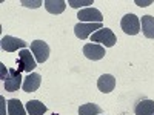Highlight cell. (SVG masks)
Returning <instances> with one entry per match:
<instances>
[{"label":"cell","mask_w":154,"mask_h":115,"mask_svg":"<svg viewBox=\"0 0 154 115\" xmlns=\"http://www.w3.org/2000/svg\"><path fill=\"white\" fill-rule=\"evenodd\" d=\"M6 103H8V114L9 115H26V108H23L20 100L11 98Z\"/></svg>","instance_id":"cell-16"},{"label":"cell","mask_w":154,"mask_h":115,"mask_svg":"<svg viewBox=\"0 0 154 115\" xmlns=\"http://www.w3.org/2000/svg\"><path fill=\"white\" fill-rule=\"evenodd\" d=\"M68 5L71 8H80V6H85V5H93V0H69Z\"/></svg>","instance_id":"cell-18"},{"label":"cell","mask_w":154,"mask_h":115,"mask_svg":"<svg viewBox=\"0 0 154 115\" xmlns=\"http://www.w3.org/2000/svg\"><path fill=\"white\" fill-rule=\"evenodd\" d=\"M97 87L100 92L103 94H109L112 89L116 87V78L111 75V74H103L100 77V78L97 80Z\"/></svg>","instance_id":"cell-11"},{"label":"cell","mask_w":154,"mask_h":115,"mask_svg":"<svg viewBox=\"0 0 154 115\" xmlns=\"http://www.w3.org/2000/svg\"><path fill=\"white\" fill-rule=\"evenodd\" d=\"M17 63H19V72H32L34 71V68L37 66V61H35V58H34V55L29 52L28 49H22V51H19V60H17Z\"/></svg>","instance_id":"cell-1"},{"label":"cell","mask_w":154,"mask_h":115,"mask_svg":"<svg viewBox=\"0 0 154 115\" xmlns=\"http://www.w3.org/2000/svg\"><path fill=\"white\" fill-rule=\"evenodd\" d=\"M120 26H122V29H123L125 34H128V35H136V34H139V31H140V20H139V17L134 16V14H126V16L122 19V22H120Z\"/></svg>","instance_id":"cell-5"},{"label":"cell","mask_w":154,"mask_h":115,"mask_svg":"<svg viewBox=\"0 0 154 115\" xmlns=\"http://www.w3.org/2000/svg\"><path fill=\"white\" fill-rule=\"evenodd\" d=\"M0 100H2V115H5V98L2 97Z\"/></svg>","instance_id":"cell-20"},{"label":"cell","mask_w":154,"mask_h":115,"mask_svg":"<svg viewBox=\"0 0 154 115\" xmlns=\"http://www.w3.org/2000/svg\"><path fill=\"white\" fill-rule=\"evenodd\" d=\"M91 42H96V43H100L103 45L105 48H111L116 45L117 42V38H116L114 32L108 28H102L99 31H96L93 35H91Z\"/></svg>","instance_id":"cell-2"},{"label":"cell","mask_w":154,"mask_h":115,"mask_svg":"<svg viewBox=\"0 0 154 115\" xmlns=\"http://www.w3.org/2000/svg\"><path fill=\"white\" fill-rule=\"evenodd\" d=\"M105 28L102 23H82L79 22L74 26V34L77 38H80V40H85V38H88L89 35H93L96 31Z\"/></svg>","instance_id":"cell-3"},{"label":"cell","mask_w":154,"mask_h":115,"mask_svg":"<svg viewBox=\"0 0 154 115\" xmlns=\"http://www.w3.org/2000/svg\"><path fill=\"white\" fill-rule=\"evenodd\" d=\"M136 115H154V101L152 100H142L134 108Z\"/></svg>","instance_id":"cell-12"},{"label":"cell","mask_w":154,"mask_h":115,"mask_svg":"<svg viewBox=\"0 0 154 115\" xmlns=\"http://www.w3.org/2000/svg\"><path fill=\"white\" fill-rule=\"evenodd\" d=\"M40 83H42L40 74L31 72L28 77H25L23 84H22V89H23V92H35L37 89L40 87Z\"/></svg>","instance_id":"cell-10"},{"label":"cell","mask_w":154,"mask_h":115,"mask_svg":"<svg viewBox=\"0 0 154 115\" xmlns=\"http://www.w3.org/2000/svg\"><path fill=\"white\" fill-rule=\"evenodd\" d=\"M139 6H146V5H149V2H136Z\"/></svg>","instance_id":"cell-21"},{"label":"cell","mask_w":154,"mask_h":115,"mask_svg":"<svg viewBox=\"0 0 154 115\" xmlns=\"http://www.w3.org/2000/svg\"><path fill=\"white\" fill-rule=\"evenodd\" d=\"M45 8L51 14H62L66 8V2L65 0H45L43 2Z\"/></svg>","instance_id":"cell-13"},{"label":"cell","mask_w":154,"mask_h":115,"mask_svg":"<svg viewBox=\"0 0 154 115\" xmlns=\"http://www.w3.org/2000/svg\"><path fill=\"white\" fill-rule=\"evenodd\" d=\"M83 54L89 60H102L105 57L106 51H105L103 46H100L97 43H86L83 46Z\"/></svg>","instance_id":"cell-9"},{"label":"cell","mask_w":154,"mask_h":115,"mask_svg":"<svg viewBox=\"0 0 154 115\" xmlns=\"http://www.w3.org/2000/svg\"><path fill=\"white\" fill-rule=\"evenodd\" d=\"M54 115H56V114H54Z\"/></svg>","instance_id":"cell-22"},{"label":"cell","mask_w":154,"mask_h":115,"mask_svg":"<svg viewBox=\"0 0 154 115\" xmlns=\"http://www.w3.org/2000/svg\"><path fill=\"white\" fill-rule=\"evenodd\" d=\"M77 19L82 23H102L103 16H102V12L96 8H85V9L79 11Z\"/></svg>","instance_id":"cell-7"},{"label":"cell","mask_w":154,"mask_h":115,"mask_svg":"<svg viewBox=\"0 0 154 115\" xmlns=\"http://www.w3.org/2000/svg\"><path fill=\"white\" fill-rule=\"evenodd\" d=\"M79 115H102V108L96 103H85L79 108Z\"/></svg>","instance_id":"cell-17"},{"label":"cell","mask_w":154,"mask_h":115,"mask_svg":"<svg viewBox=\"0 0 154 115\" xmlns=\"http://www.w3.org/2000/svg\"><path fill=\"white\" fill-rule=\"evenodd\" d=\"M22 5L26 6V8H38L42 5L40 0H37V2H26V0H22Z\"/></svg>","instance_id":"cell-19"},{"label":"cell","mask_w":154,"mask_h":115,"mask_svg":"<svg viewBox=\"0 0 154 115\" xmlns=\"http://www.w3.org/2000/svg\"><path fill=\"white\" fill-rule=\"evenodd\" d=\"M5 84V91L8 92H16L20 89V86L23 84L22 83V75L17 69H8V75L3 81Z\"/></svg>","instance_id":"cell-6"},{"label":"cell","mask_w":154,"mask_h":115,"mask_svg":"<svg viewBox=\"0 0 154 115\" xmlns=\"http://www.w3.org/2000/svg\"><path fill=\"white\" fill-rule=\"evenodd\" d=\"M31 52L37 63H45L49 57V46L43 40H34L31 42Z\"/></svg>","instance_id":"cell-4"},{"label":"cell","mask_w":154,"mask_h":115,"mask_svg":"<svg viewBox=\"0 0 154 115\" xmlns=\"http://www.w3.org/2000/svg\"><path fill=\"white\" fill-rule=\"evenodd\" d=\"M142 31H143V35L146 38H154V17L152 16H143L142 17Z\"/></svg>","instance_id":"cell-15"},{"label":"cell","mask_w":154,"mask_h":115,"mask_svg":"<svg viewBox=\"0 0 154 115\" xmlns=\"http://www.w3.org/2000/svg\"><path fill=\"white\" fill-rule=\"evenodd\" d=\"M48 111V108L38 100H29L26 103V112L29 115H43Z\"/></svg>","instance_id":"cell-14"},{"label":"cell","mask_w":154,"mask_h":115,"mask_svg":"<svg viewBox=\"0 0 154 115\" xmlns=\"http://www.w3.org/2000/svg\"><path fill=\"white\" fill-rule=\"evenodd\" d=\"M0 45H2V49L6 51V52H14V51H19V49H26V42H23L22 38L12 37V35L2 37Z\"/></svg>","instance_id":"cell-8"}]
</instances>
